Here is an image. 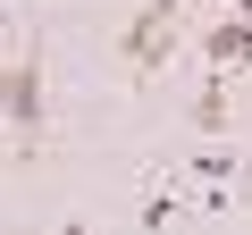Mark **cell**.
<instances>
[{
	"label": "cell",
	"instance_id": "cell-5",
	"mask_svg": "<svg viewBox=\"0 0 252 235\" xmlns=\"http://www.w3.org/2000/svg\"><path fill=\"white\" fill-rule=\"evenodd\" d=\"M177 210H185V202H177V193H168V185H152V193H143V202H135V218H143V227H168V218H177Z\"/></svg>",
	"mask_w": 252,
	"mask_h": 235
},
{
	"label": "cell",
	"instance_id": "cell-3",
	"mask_svg": "<svg viewBox=\"0 0 252 235\" xmlns=\"http://www.w3.org/2000/svg\"><path fill=\"white\" fill-rule=\"evenodd\" d=\"M244 51H252V17L227 0V9L210 17V34H202V59H210L219 76H235V67H244Z\"/></svg>",
	"mask_w": 252,
	"mask_h": 235
},
{
	"label": "cell",
	"instance_id": "cell-1",
	"mask_svg": "<svg viewBox=\"0 0 252 235\" xmlns=\"http://www.w3.org/2000/svg\"><path fill=\"white\" fill-rule=\"evenodd\" d=\"M118 59L135 76H160L177 59V0H143V9L126 17V34H118Z\"/></svg>",
	"mask_w": 252,
	"mask_h": 235
},
{
	"label": "cell",
	"instance_id": "cell-6",
	"mask_svg": "<svg viewBox=\"0 0 252 235\" xmlns=\"http://www.w3.org/2000/svg\"><path fill=\"white\" fill-rule=\"evenodd\" d=\"M202 9H227V0H202Z\"/></svg>",
	"mask_w": 252,
	"mask_h": 235
},
{
	"label": "cell",
	"instance_id": "cell-4",
	"mask_svg": "<svg viewBox=\"0 0 252 235\" xmlns=\"http://www.w3.org/2000/svg\"><path fill=\"white\" fill-rule=\"evenodd\" d=\"M227 118H235V101H227V76L210 67V84L193 92V135H227Z\"/></svg>",
	"mask_w": 252,
	"mask_h": 235
},
{
	"label": "cell",
	"instance_id": "cell-2",
	"mask_svg": "<svg viewBox=\"0 0 252 235\" xmlns=\"http://www.w3.org/2000/svg\"><path fill=\"white\" fill-rule=\"evenodd\" d=\"M0 118H9V135H17V151H34V135H42V51L26 42V59L0 76Z\"/></svg>",
	"mask_w": 252,
	"mask_h": 235
}]
</instances>
